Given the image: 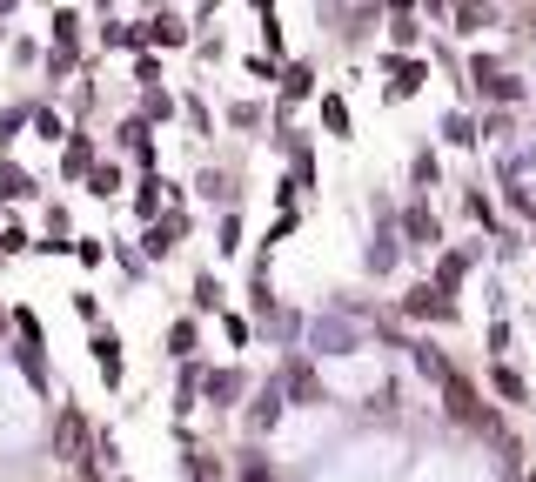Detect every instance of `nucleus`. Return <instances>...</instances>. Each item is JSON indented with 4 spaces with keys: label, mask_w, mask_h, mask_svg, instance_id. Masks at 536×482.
<instances>
[{
    "label": "nucleus",
    "mask_w": 536,
    "mask_h": 482,
    "mask_svg": "<svg viewBox=\"0 0 536 482\" xmlns=\"http://www.w3.org/2000/svg\"><path fill=\"white\" fill-rule=\"evenodd\" d=\"M456 282H463V255H449V262L436 268V288H456Z\"/></svg>",
    "instance_id": "5701e85b"
},
{
    "label": "nucleus",
    "mask_w": 536,
    "mask_h": 482,
    "mask_svg": "<svg viewBox=\"0 0 536 482\" xmlns=\"http://www.w3.org/2000/svg\"><path fill=\"white\" fill-rule=\"evenodd\" d=\"M449 141H456V148H469V141H476V128H469V114H449Z\"/></svg>",
    "instance_id": "6ab92c4d"
},
{
    "label": "nucleus",
    "mask_w": 536,
    "mask_h": 482,
    "mask_svg": "<svg viewBox=\"0 0 536 482\" xmlns=\"http://www.w3.org/2000/svg\"><path fill=\"white\" fill-rule=\"evenodd\" d=\"M490 382H496L503 395H510V402H530V389H523V375H516V369H496Z\"/></svg>",
    "instance_id": "2eb2a0df"
},
{
    "label": "nucleus",
    "mask_w": 536,
    "mask_h": 482,
    "mask_svg": "<svg viewBox=\"0 0 536 482\" xmlns=\"http://www.w3.org/2000/svg\"><path fill=\"white\" fill-rule=\"evenodd\" d=\"M436 175H443L436 154H416V161H409V181H416V188H436Z\"/></svg>",
    "instance_id": "f8f14e48"
},
{
    "label": "nucleus",
    "mask_w": 536,
    "mask_h": 482,
    "mask_svg": "<svg viewBox=\"0 0 536 482\" xmlns=\"http://www.w3.org/2000/svg\"><path fill=\"white\" fill-rule=\"evenodd\" d=\"M74 41H81V14H74V7H61V14H54V47H67V54H74Z\"/></svg>",
    "instance_id": "1a4fd4ad"
},
{
    "label": "nucleus",
    "mask_w": 536,
    "mask_h": 482,
    "mask_svg": "<svg viewBox=\"0 0 536 482\" xmlns=\"http://www.w3.org/2000/svg\"><path fill=\"white\" fill-rule=\"evenodd\" d=\"M7 7H14V0H0V14H7Z\"/></svg>",
    "instance_id": "a878e982"
},
{
    "label": "nucleus",
    "mask_w": 536,
    "mask_h": 482,
    "mask_svg": "<svg viewBox=\"0 0 536 482\" xmlns=\"http://www.w3.org/2000/svg\"><path fill=\"white\" fill-rule=\"evenodd\" d=\"M88 349H94V369H101V382L114 389V382H121V335H114V329H101V335L88 342Z\"/></svg>",
    "instance_id": "f03ea898"
},
{
    "label": "nucleus",
    "mask_w": 536,
    "mask_h": 482,
    "mask_svg": "<svg viewBox=\"0 0 536 482\" xmlns=\"http://www.w3.org/2000/svg\"><path fill=\"white\" fill-rule=\"evenodd\" d=\"M483 27H496V14L483 0H463V7H456V34H483Z\"/></svg>",
    "instance_id": "20e7f679"
},
{
    "label": "nucleus",
    "mask_w": 536,
    "mask_h": 482,
    "mask_svg": "<svg viewBox=\"0 0 536 482\" xmlns=\"http://www.w3.org/2000/svg\"><path fill=\"white\" fill-rule=\"evenodd\" d=\"M148 7H155V0H148Z\"/></svg>",
    "instance_id": "bb28decb"
},
{
    "label": "nucleus",
    "mask_w": 536,
    "mask_h": 482,
    "mask_svg": "<svg viewBox=\"0 0 536 482\" xmlns=\"http://www.w3.org/2000/svg\"><path fill=\"white\" fill-rule=\"evenodd\" d=\"M175 235H181V221H155V228H148V255H168Z\"/></svg>",
    "instance_id": "9b49d317"
},
{
    "label": "nucleus",
    "mask_w": 536,
    "mask_h": 482,
    "mask_svg": "<svg viewBox=\"0 0 536 482\" xmlns=\"http://www.w3.org/2000/svg\"><path fill=\"white\" fill-rule=\"evenodd\" d=\"M235 389H242V375H235V369H222V375H208V395H222V402H228V395H235Z\"/></svg>",
    "instance_id": "aec40b11"
},
{
    "label": "nucleus",
    "mask_w": 536,
    "mask_h": 482,
    "mask_svg": "<svg viewBox=\"0 0 536 482\" xmlns=\"http://www.w3.org/2000/svg\"><path fill=\"white\" fill-rule=\"evenodd\" d=\"M322 121H329V134H349V108H342V94L322 101Z\"/></svg>",
    "instance_id": "ddd939ff"
},
{
    "label": "nucleus",
    "mask_w": 536,
    "mask_h": 482,
    "mask_svg": "<svg viewBox=\"0 0 536 482\" xmlns=\"http://www.w3.org/2000/svg\"><path fill=\"white\" fill-rule=\"evenodd\" d=\"M0 195H7V201H27V195H34V181H27L14 161H0Z\"/></svg>",
    "instance_id": "0eeeda50"
},
{
    "label": "nucleus",
    "mask_w": 536,
    "mask_h": 482,
    "mask_svg": "<svg viewBox=\"0 0 536 482\" xmlns=\"http://www.w3.org/2000/svg\"><path fill=\"white\" fill-rule=\"evenodd\" d=\"M289 389H295V395H302V402H315V375H309V369H302V362H295V369H289Z\"/></svg>",
    "instance_id": "412c9836"
},
{
    "label": "nucleus",
    "mask_w": 536,
    "mask_h": 482,
    "mask_svg": "<svg viewBox=\"0 0 536 482\" xmlns=\"http://www.w3.org/2000/svg\"><path fill=\"white\" fill-rule=\"evenodd\" d=\"M402 308H409V315H429V322H456V302H449V288H409V302H402Z\"/></svg>",
    "instance_id": "f257e3e1"
},
{
    "label": "nucleus",
    "mask_w": 536,
    "mask_h": 482,
    "mask_svg": "<svg viewBox=\"0 0 536 482\" xmlns=\"http://www.w3.org/2000/svg\"><path fill=\"white\" fill-rule=\"evenodd\" d=\"M248 422H255V429H275V422H282V395H275V389H268V395H255Z\"/></svg>",
    "instance_id": "6e6552de"
},
{
    "label": "nucleus",
    "mask_w": 536,
    "mask_h": 482,
    "mask_svg": "<svg viewBox=\"0 0 536 482\" xmlns=\"http://www.w3.org/2000/svg\"><path fill=\"white\" fill-rule=\"evenodd\" d=\"M215 302H222V288H215V275H201L195 282V308H215Z\"/></svg>",
    "instance_id": "b1692460"
},
{
    "label": "nucleus",
    "mask_w": 536,
    "mask_h": 482,
    "mask_svg": "<svg viewBox=\"0 0 536 482\" xmlns=\"http://www.w3.org/2000/svg\"><path fill=\"white\" fill-rule=\"evenodd\" d=\"M61 168H67V175H88V168H94V141H67Z\"/></svg>",
    "instance_id": "9d476101"
},
{
    "label": "nucleus",
    "mask_w": 536,
    "mask_h": 482,
    "mask_svg": "<svg viewBox=\"0 0 536 482\" xmlns=\"http://www.w3.org/2000/svg\"><path fill=\"white\" fill-rule=\"evenodd\" d=\"M282 94H289V101H302V94H309V67H289V81H282Z\"/></svg>",
    "instance_id": "4be33fe9"
},
{
    "label": "nucleus",
    "mask_w": 536,
    "mask_h": 482,
    "mask_svg": "<svg viewBox=\"0 0 536 482\" xmlns=\"http://www.w3.org/2000/svg\"><path fill=\"white\" fill-rule=\"evenodd\" d=\"M34 134H41V141H67V128H61V114H34Z\"/></svg>",
    "instance_id": "f3484780"
},
{
    "label": "nucleus",
    "mask_w": 536,
    "mask_h": 482,
    "mask_svg": "<svg viewBox=\"0 0 536 482\" xmlns=\"http://www.w3.org/2000/svg\"><path fill=\"white\" fill-rule=\"evenodd\" d=\"M242 482H268V469H262V462H248V469H242Z\"/></svg>",
    "instance_id": "393cba45"
},
{
    "label": "nucleus",
    "mask_w": 536,
    "mask_h": 482,
    "mask_svg": "<svg viewBox=\"0 0 536 482\" xmlns=\"http://www.w3.org/2000/svg\"><path fill=\"white\" fill-rule=\"evenodd\" d=\"M195 349V322H175V329H168V355H188Z\"/></svg>",
    "instance_id": "dca6fc26"
},
{
    "label": "nucleus",
    "mask_w": 536,
    "mask_h": 482,
    "mask_svg": "<svg viewBox=\"0 0 536 482\" xmlns=\"http://www.w3.org/2000/svg\"><path fill=\"white\" fill-rule=\"evenodd\" d=\"M389 67H396V88H389V94H416V88L429 81V67H423V61H389Z\"/></svg>",
    "instance_id": "423d86ee"
},
{
    "label": "nucleus",
    "mask_w": 536,
    "mask_h": 482,
    "mask_svg": "<svg viewBox=\"0 0 536 482\" xmlns=\"http://www.w3.org/2000/svg\"><path fill=\"white\" fill-rule=\"evenodd\" d=\"M114 188H121V168H94V175H88V195H101V201H108Z\"/></svg>",
    "instance_id": "4468645a"
},
{
    "label": "nucleus",
    "mask_w": 536,
    "mask_h": 482,
    "mask_svg": "<svg viewBox=\"0 0 536 482\" xmlns=\"http://www.w3.org/2000/svg\"><path fill=\"white\" fill-rule=\"evenodd\" d=\"M141 34H148L155 47H181V41H188V21H175V14H155V21H141Z\"/></svg>",
    "instance_id": "7ed1b4c3"
},
{
    "label": "nucleus",
    "mask_w": 536,
    "mask_h": 482,
    "mask_svg": "<svg viewBox=\"0 0 536 482\" xmlns=\"http://www.w3.org/2000/svg\"><path fill=\"white\" fill-rule=\"evenodd\" d=\"M402 235L416 241V248H436V215H423V208H409V215H402Z\"/></svg>",
    "instance_id": "39448f33"
},
{
    "label": "nucleus",
    "mask_w": 536,
    "mask_h": 482,
    "mask_svg": "<svg viewBox=\"0 0 536 482\" xmlns=\"http://www.w3.org/2000/svg\"><path fill=\"white\" fill-rule=\"evenodd\" d=\"M161 188H168V181H141V195H134V208H141V215H155V208H161Z\"/></svg>",
    "instance_id": "a211bd4d"
}]
</instances>
